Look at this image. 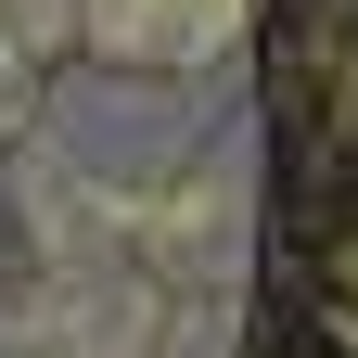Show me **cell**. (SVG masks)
Here are the masks:
<instances>
[{
  "label": "cell",
  "instance_id": "6da1fadb",
  "mask_svg": "<svg viewBox=\"0 0 358 358\" xmlns=\"http://www.w3.org/2000/svg\"><path fill=\"white\" fill-rule=\"evenodd\" d=\"M231 38L243 0H0V358H205Z\"/></svg>",
  "mask_w": 358,
  "mask_h": 358
}]
</instances>
